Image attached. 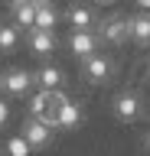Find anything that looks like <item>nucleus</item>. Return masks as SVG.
Here are the masks:
<instances>
[{
    "mask_svg": "<svg viewBox=\"0 0 150 156\" xmlns=\"http://www.w3.org/2000/svg\"><path fill=\"white\" fill-rule=\"evenodd\" d=\"M13 7H26V3H33V0H10Z\"/></svg>",
    "mask_w": 150,
    "mask_h": 156,
    "instance_id": "f3484780",
    "label": "nucleus"
},
{
    "mask_svg": "<svg viewBox=\"0 0 150 156\" xmlns=\"http://www.w3.org/2000/svg\"><path fill=\"white\" fill-rule=\"evenodd\" d=\"M30 140H26V136H10V140H7V153H13V156H30Z\"/></svg>",
    "mask_w": 150,
    "mask_h": 156,
    "instance_id": "2eb2a0df",
    "label": "nucleus"
},
{
    "mask_svg": "<svg viewBox=\"0 0 150 156\" xmlns=\"http://www.w3.org/2000/svg\"><path fill=\"white\" fill-rule=\"evenodd\" d=\"M69 49H72V55H75V58L85 62L88 55L98 52V36H95L91 29H75V33L69 36Z\"/></svg>",
    "mask_w": 150,
    "mask_h": 156,
    "instance_id": "f03ea898",
    "label": "nucleus"
},
{
    "mask_svg": "<svg viewBox=\"0 0 150 156\" xmlns=\"http://www.w3.org/2000/svg\"><path fill=\"white\" fill-rule=\"evenodd\" d=\"M3 156H13V153H3Z\"/></svg>",
    "mask_w": 150,
    "mask_h": 156,
    "instance_id": "5701e85b",
    "label": "nucleus"
},
{
    "mask_svg": "<svg viewBox=\"0 0 150 156\" xmlns=\"http://www.w3.org/2000/svg\"><path fill=\"white\" fill-rule=\"evenodd\" d=\"M130 39V26L124 16H108L101 20V42H111V46H121Z\"/></svg>",
    "mask_w": 150,
    "mask_h": 156,
    "instance_id": "7ed1b4c3",
    "label": "nucleus"
},
{
    "mask_svg": "<svg viewBox=\"0 0 150 156\" xmlns=\"http://www.w3.org/2000/svg\"><path fill=\"white\" fill-rule=\"evenodd\" d=\"M98 3H111V0H98Z\"/></svg>",
    "mask_w": 150,
    "mask_h": 156,
    "instance_id": "4be33fe9",
    "label": "nucleus"
},
{
    "mask_svg": "<svg viewBox=\"0 0 150 156\" xmlns=\"http://www.w3.org/2000/svg\"><path fill=\"white\" fill-rule=\"evenodd\" d=\"M69 23H72V29H91L95 26V13L88 7H72L69 10Z\"/></svg>",
    "mask_w": 150,
    "mask_h": 156,
    "instance_id": "9b49d317",
    "label": "nucleus"
},
{
    "mask_svg": "<svg viewBox=\"0 0 150 156\" xmlns=\"http://www.w3.org/2000/svg\"><path fill=\"white\" fill-rule=\"evenodd\" d=\"M140 107H144V101H140L137 94H130V91L114 98V117H118V120H137Z\"/></svg>",
    "mask_w": 150,
    "mask_h": 156,
    "instance_id": "39448f33",
    "label": "nucleus"
},
{
    "mask_svg": "<svg viewBox=\"0 0 150 156\" xmlns=\"http://www.w3.org/2000/svg\"><path fill=\"white\" fill-rule=\"evenodd\" d=\"M56 114H59V127H62V130H72V127L82 124V107L75 104V101H65V98H62Z\"/></svg>",
    "mask_w": 150,
    "mask_h": 156,
    "instance_id": "6e6552de",
    "label": "nucleus"
},
{
    "mask_svg": "<svg viewBox=\"0 0 150 156\" xmlns=\"http://www.w3.org/2000/svg\"><path fill=\"white\" fill-rule=\"evenodd\" d=\"M7 117H10V107H7V104H3V101H0V127L7 124Z\"/></svg>",
    "mask_w": 150,
    "mask_h": 156,
    "instance_id": "dca6fc26",
    "label": "nucleus"
},
{
    "mask_svg": "<svg viewBox=\"0 0 150 156\" xmlns=\"http://www.w3.org/2000/svg\"><path fill=\"white\" fill-rule=\"evenodd\" d=\"M127 26H130V39L137 42V46H147L150 42V16H130L127 20Z\"/></svg>",
    "mask_w": 150,
    "mask_h": 156,
    "instance_id": "1a4fd4ad",
    "label": "nucleus"
},
{
    "mask_svg": "<svg viewBox=\"0 0 150 156\" xmlns=\"http://www.w3.org/2000/svg\"><path fill=\"white\" fill-rule=\"evenodd\" d=\"M33 3H36V7H46V3H52V0H33Z\"/></svg>",
    "mask_w": 150,
    "mask_h": 156,
    "instance_id": "a211bd4d",
    "label": "nucleus"
},
{
    "mask_svg": "<svg viewBox=\"0 0 150 156\" xmlns=\"http://www.w3.org/2000/svg\"><path fill=\"white\" fill-rule=\"evenodd\" d=\"M52 130H56V127H49L42 117H33V114L26 117V120H23V127H20V133L30 140L33 150H42V146H49V143H52Z\"/></svg>",
    "mask_w": 150,
    "mask_h": 156,
    "instance_id": "f257e3e1",
    "label": "nucleus"
},
{
    "mask_svg": "<svg viewBox=\"0 0 150 156\" xmlns=\"http://www.w3.org/2000/svg\"><path fill=\"white\" fill-rule=\"evenodd\" d=\"M111 72H114V65H111V58L108 55H88L85 58V78H88L91 85H101V81H108Z\"/></svg>",
    "mask_w": 150,
    "mask_h": 156,
    "instance_id": "20e7f679",
    "label": "nucleus"
},
{
    "mask_svg": "<svg viewBox=\"0 0 150 156\" xmlns=\"http://www.w3.org/2000/svg\"><path fill=\"white\" fill-rule=\"evenodd\" d=\"M147 150H150V133H147Z\"/></svg>",
    "mask_w": 150,
    "mask_h": 156,
    "instance_id": "412c9836",
    "label": "nucleus"
},
{
    "mask_svg": "<svg viewBox=\"0 0 150 156\" xmlns=\"http://www.w3.org/2000/svg\"><path fill=\"white\" fill-rule=\"evenodd\" d=\"M30 49L36 55H52V52H56V33H52V29L33 26L30 29Z\"/></svg>",
    "mask_w": 150,
    "mask_h": 156,
    "instance_id": "0eeeda50",
    "label": "nucleus"
},
{
    "mask_svg": "<svg viewBox=\"0 0 150 156\" xmlns=\"http://www.w3.org/2000/svg\"><path fill=\"white\" fill-rule=\"evenodd\" d=\"M13 20H16V26L33 29V26H36V3H26V7H13Z\"/></svg>",
    "mask_w": 150,
    "mask_h": 156,
    "instance_id": "f8f14e48",
    "label": "nucleus"
},
{
    "mask_svg": "<svg viewBox=\"0 0 150 156\" xmlns=\"http://www.w3.org/2000/svg\"><path fill=\"white\" fill-rule=\"evenodd\" d=\"M36 81H39L46 91H56V88L62 85V68L59 65H42L39 72H36Z\"/></svg>",
    "mask_w": 150,
    "mask_h": 156,
    "instance_id": "9d476101",
    "label": "nucleus"
},
{
    "mask_svg": "<svg viewBox=\"0 0 150 156\" xmlns=\"http://www.w3.org/2000/svg\"><path fill=\"white\" fill-rule=\"evenodd\" d=\"M137 3H140V7H150V0H137Z\"/></svg>",
    "mask_w": 150,
    "mask_h": 156,
    "instance_id": "6ab92c4d",
    "label": "nucleus"
},
{
    "mask_svg": "<svg viewBox=\"0 0 150 156\" xmlns=\"http://www.w3.org/2000/svg\"><path fill=\"white\" fill-rule=\"evenodd\" d=\"M33 81H36V75L23 72V68H10V72L3 75V91H7V94H26L33 88Z\"/></svg>",
    "mask_w": 150,
    "mask_h": 156,
    "instance_id": "423d86ee",
    "label": "nucleus"
},
{
    "mask_svg": "<svg viewBox=\"0 0 150 156\" xmlns=\"http://www.w3.org/2000/svg\"><path fill=\"white\" fill-rule=\"evenodd\" d=\"M20 26H0V52H13L20 42Z\"/></svg>",
    "mask_w": 150,
    "mask_h": 156,
    "instance_id": "4468645a",
    "label": "nucleus"
},
{
    "mask_svg": "<svg viewBox=\"0 0 150 156\" xmlns=\"http://www.w3.org/2000/svg\"><path fill=\"white\" fill-rule=\"evenodd\" d=\"M56 23H59V16H56L52 3H46V7H36V26H39V29H56Z\"/></svg>",
    "mask_w": 150,
    "mask_h": 156,
    "instance_id": "ddd939ff",
    "label": "nucleus"
},
{
    "mask_svg": "<svg viewBox=\"0 0 150 156\" xmlns=\"http://www.w3.org/2000/svg\"><path fill=\"white\" fill-rule=\"evenodd\" d=\"M0 91H3V75H0Z\"/></svg>",
    "mask_w": 150,
    "mask_h": 156,
    "instance_id": "aec40b11",
    "label": "nucleus"
}]
</instances>
